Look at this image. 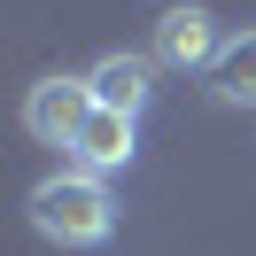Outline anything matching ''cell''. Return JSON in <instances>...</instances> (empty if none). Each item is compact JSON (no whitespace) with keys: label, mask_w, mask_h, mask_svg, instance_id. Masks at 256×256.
<instances>
[{"label":"cell","mask_w":256,"mask_h":256,"mask_svg":"<svg viewBox=\"0 0 256 256\" xmlns=\"http://www.w3.org/2000/svg\"><path fill=\"white\" fill-rule=\"evenodd\" d=\"M32 225L62 248H101L116 233V202L94 171H62V178H39L32 186Z\"/></svg>","instance_id":"cell-1"},{"label":"cell","mask_w":256,"mask_h":256,"mask_svg":"<svg viewBox=\"0 0 256 256\" xmlns=\"http://www.w3.org/2000/svg\"><path fill=\"white\" fill-rule=\"evenodd\" d=\"M101 101H94V86L86 78H39L32 86V101H24V124H32V140H47V148H70L86 132V116H94Z\"/></svg>","instance_id":"cell-2"},{"label":"cell","mask_w":256,"mask_h":256,"mask_svg":"<svg viewBox=\"0 0 256 256\" xmlns=\"http://www.w3.org/2000/svg\"><path fill=\"white\" fill-rule=\"evenodd\" d=\"M225 54V39H218V24H210V8H163L156 16V62H171V70H210Z\"/></svg>","instance_id":"cell-3"},{"label":"cell","mask_w":256,"mask_h":256,"mask_svg":"<svg viewBox=\"0 0 256 256\" xmlns=\"http://www.w3.org/2000/svg\"><path fill=\"white\" fill-rule=\"evenodd\" d=\"M86 86H94L101 109L140 116V109H148V94H156V54H101V62L86 70Z\"/></svg>","instance_id":"cell-4"},{"label":"cell","mask_w":256,"mask_h":256,"mask_svg":"<svg viewBox=\"0 0 256 256\" xmlns=\"http://www.w3.org/2000/svg\"><path fill=\"white\" fill-rule=\"evenodd\" d=\"M70 156H78V171H94V178L124 171V163H132V116H116V109H94V116H86V132L70 140Z\"/></svg>","instance_id":"cell-5"},{"label":"cell","mask_w":256,"mask_h":256,"mask_svg":"<svg viewBox=\"0 0 256 256\" xmlns=\"http://www.w3.org/2000/svg\"><path fill=\"white\" fill-rule=\"evenodd\" d=\"M210 94H218L225 109H256V32L225 39V54L210 62Z\"/></svg>","instance_id":"cell-6"}]
</instances>
